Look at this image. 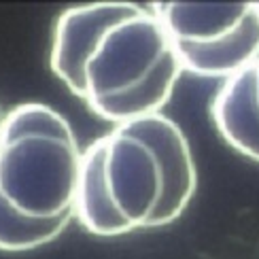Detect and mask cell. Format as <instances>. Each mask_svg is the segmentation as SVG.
<instances>
[{"label":"cell","instance_id":"cell-1","mask_svg":"<svg viewBox=\"0 0 259 259\" xmlns=\"http://www.w3.org/2000/svg\"><path fill=\"white\" fill-rule=\"evenodd\" d=\"M49 68L74 98L113 125L161 113L183 74L155 11L127 0L62 11Z\"/></svg>","mask_w":259,"mask_h":259},{"label":"cell","instance_id":"cell-7","mask_svg":"<svg viewBox=\"0 0 259 259\" xmlns=\"http://www.w3.org/2000/svg\"><path fill=\"white\" fill-rule=\"evenodd\" d=\"M5 119H7V111L3 109V104H0V130H3V123H5Z\"/></svg>","mask_w":259,"mask_h":259},{"label":"cell","instance_id":"cell-6","mask_svg":"<svg viewBox=\"0 0 259 259\" xmlns=\"http://www.w3.org/2000/svg\"><path fill=\"white\" fill-rule=\"evenodd\" d=\"M60 236L62 234L49 228H40V225L24 221L0 202V251L7 253L34 251L40 249V246L51 244Z\"/></svg>","mask_w":259,"mask_h":259},{"label":"cell","instance_id":"cell-3","mask_svg":"<svg viewBox=\"0 0 259 259\" xmlns=\"http://www.w3.org/2000/svg\"><path fill=\"white\" fill-rule=\"evenodd\" d=\"M81 157L60 111L45 102L13 106L0 130V202L24 221L62 234L74 219Z\"/></svg>","mask_w":259,"mask_h":259},{"label":"cell","instance_id":"cell-8","mask_svg":"<svg viewBox=\"0 0 259 259\" xmlns=\"http://www.w3.org/2000/svg\"><path fill=\"white\" fill-rule=\"evenodd\" d=\"M257 11H259V3H257Z\"/></svg>","mask_w":259,"mask_h":259},{"label":"cell","instance_id":"cell-2","mask_svg":"<svg viewBox=\"0 0 259 259\" xmlns=\"http://www.w3.org/2000/svg\"><path fill=\"white\" fill-rule=\"evenodd\" d=\"M198 189L181 125L164 113L113 125L83 149L74 219L94 236H123L175 223Z\"/></svg>","mask_w":259,"mask_h":259},{"label":"cell","instance_id":"cell-5","mask_svg":"<svg viewBox=\"0 0 259 259\" xmlns=\"http://www.w3.org/2000/svg\"><path fill=\"white\" fill-rule=\"evenodd\" d=\"M210 117L234 151L259 161V58L221 83L210 102Z\"/></svg>","mask_w":259,"mask_h":259},{"label":"cell","instance_id":"cell-4","mask_svg":"<svg viewBox=\"0 0 259 259\" xmlns=\"http://www.w3.org/2000/svg\"><path fill=\"white\" fill-rule=\"evenodd\" d=\"M164 24L183 72L221 77L259 58L257 3H149Z\"/></svg>","mask_w":259,"mask_h":259}]
</instances>
